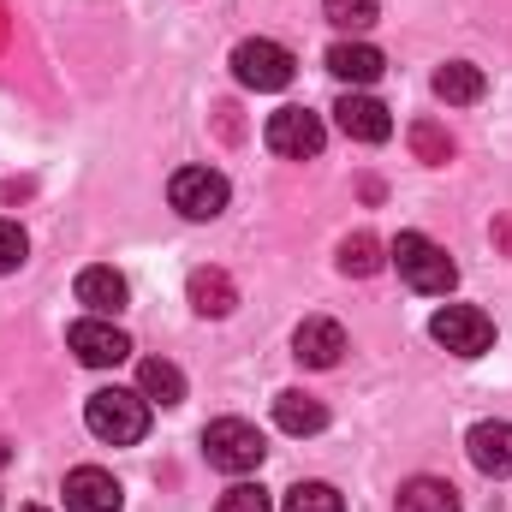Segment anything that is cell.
I'll return each mask as SVG.
<instances>
[{
    "mask_svg": "<svg viewBox=\"0 0 512 512\" xmlns=\"http://www.w3.org/2000/svg\"><path fill=\"white\" fill-rule=\"evenodd\" d=\"M84 423H90V435L108 441V447H137V441L149 435V399H143L137 387H96V393L84 399Z\"/></svg>",
    "mask_w": 512,
    "mask_h": 512,
    "instance_id": "6da1fadb",
    "label": "cell"
},
{
    "mask_svg": "<svg viewBox=\"0 0 512 512\" xmlns=\"http://www.w3.org/2000/svg\"><path fill=\"white\" fill-rule=\"evenodd\" d=\"M387 256H393L399 280H405L411 292H423V298H447V292L459 286V262L441 251L435 239H423V233H399Z\"/></svg>",
    "mask_w": 512,
    "mask_h": 512,
    "instance_id": "7a4b0ae2",
    "label": "cell"
},
{
    "mask_svg": "<svg viewBox=\"0 0 512 512\" xmlns=\"http://www.w3.org/2000/svg\"><path fill=\"white\" fill-rule=\"evenodd\" d=\"M262 453H268V441H262V429L245 423V417H215V423L203 429V459H209L215 471H227V477L256 471Z\"/></svg>",
    "mask_w": 512,
    "mask_h": 512,
    "instance_id": "3957f363",
    "label": "cell"
},
{
    "mask_svg": "<svg viewBox=\"0 0 512 512\" xmlns=\"http://www.w3.org/2000/svg\"><path fill=\"white\" fill-rule=\"evenodd\" d=\"M429 334H435V346H447L453 358H483V352L495 346V322H489L477 304H441V310L429 316Z\"/></svg>",
    "mask_w": 512,
    "mask_h": 512,
    "instance_id": "277c9868",
    "label": "cell"
},
{
    "mask_svg": "<svg viewBox=\"0 0 512 512\" xmlns=\"http://www.w3.org/2000/svg\"><path fill=\"white\" fill-rule=\"evenodd\" d=\"M167 197H173V209H179L185 221H215V215L227 209L233 185H227V173H215V167H179V173L167 179Z\"/></svg>",
    "mask_w": 512,
    "mask_h": 512,
    "instance_id": "5b68a950",
    "label": "cell"
},
{
    "mask_svg": "<svg viewBox=\"0 0 512 512\" xmlns=\"http://www.w3.org/2000/svg\"><path fill=\"white\" fill-rule=\"evenodd\" d=\"M292 72H298L292 48H280V42H268V36H251V42L233 48V78H239L245 90H286Z\"/></svg>",
    "mask_w": 512,
    "mask_h": 512,
    "instance_id": "8992f818",
    "label": "cell"
},
{
    "mask_svg": "<svg viewBox=\"0 0 512 512\" xmlns=\"http://www.w3.org/2000/svg\"><path fill=\"white\" fill-rule=\"evenodd\" d=\"M262 143H268L274 155H286V161H316L322 143H328V131H322V120H316L310 108H280V114H268Z\"/></svg>",
    "mask_w": 512,
    "mask_h": 512,
    "instance_id": "52a82bcc",
    "label": "cell"
},
{
    "mask_svg": "<svg viewBox=\"0 0 512 512\" xmlns=\"http://www.w3.org/2000/svg\"><path fill=\"white\" fill-rule=\"evenodd\" d=\"M66 346H72L78 364H90V370H114V364H126L131 358V334L126 328H114L108 316H84V322H72V328H66Z\"/></svg>",
    "mask_w": 512,
    "mask_h": 512,
    "instance_id": "ba28073f",
    "label": "cell"
},
{
    "mask_svg": "<svg viewBox=\"0 0 512 512\" xmlns=\"http://www.w3.org/2000/svg\"><path fill=\"white\" fill-rule=\"evenodd\" d=\"M292 358L310 364V370H334L346 358V328L334 316H304L298 334H292Z\"/></svg>",
    "mask_w": 512,
    "mask_h": 512,
    "instance_id": "9c48e42d",
    "label": "cell"
},
{
    "mask_svg": "<svg viewBox=\"0 0 512 512\" xmlns=\"http://www.w3.org/2000/svg\"><path fill=\"white\" fill-rule=\"evenodd\" d=\"M120 507H126V495H120L114 471H102V465L66 471V512H120Z\"/></svg>",
    "mask_w": 512,
    "mask_h": 512,
    "instance_id": "30bf717a",
    "label": "cell"
},
{
    "mask_svg": "<svg viewBox=\"0 0 512 512\" xmlns=\"http://www.w3.org/2000/svg\"><path fill=\"white\" fill-rule=\"evenodd\" d=\"M334 120H340V131L352 143H387L393 137V114H387L376 96H364V90H346L340 108H334Z\"/></svg>",
    "mask_w": 512,
    "mask_h": 512,
    "instance_id": "8fae6325",
    "label": "cell"
},
{
    "mask_svg": "<svg viewBox=\"0 0 512 512\" xmlns=\"http://www.w3.org/2000/svg\"><path fill=\"white\" fill-rule=\"evenodd\" d=\"M465 447H471V465H477L483 477H512V423H501V417L477 423V429L465 435Z\"/></svg>",
    "mask_w": 512,
    "mask_h": 512,
    "instance_id": "7c38bea8",
    "label": "cell"
},
{
    "mask_svg": "<svg viewBox=\"0 0 512 512\" xmlns=\"http://www.w3.org/2000/svg\"><path fill=\"white\" fill-rule=\"evenodd\" d=\"M328 72H334L340 84L364 90V84H376L387 72V60H382V48H370V42H334V48H328Z\"/></svg>",
    "mask_w": 512,
    "mask_h": 512,
    "instance_id": "4fadbf2b",
    "label": "cell"
},
{
    "mask_svg": "<svg viewBox=\"0 0 512 512\" xmlns=\"http://www.w3.org/2000/svg\"><path fill=\"white\" fill-rule=\"evenodd\" d=\"M78 304L90 316H120L126 310V274L120 268H84L78 274Z\"/></svg>",
    "mask_w": 512,
    "mask_h": 512,
    "instance_id": "5bb4252c",
    "label": "cell"
},
{
    "mask_svg": "<svg viewBox=\"0 0 512 512\" xmlns=\"http://www.w3.org/2000/svg\"><path fill=\"white\" fill-rule=\"evenodd\" d=\"M274 423H280L286 435H322V429H328V405H322L316 393L286 387V393L274 399Z\"/></svg>",
    "mask_w": 512,
    "mask_h": 512,
    "instance_id": "9a60e30c",
    "label": "cell"
},
{
    "mask_svg": "<svg viewBox=\"0 0 512 512\" xmlns=\"http://www.w3.org/2000/svg\"><path fill=\"white\" fill-rule=\"evenodd\" d=\"M483 90H489V78H483V66H471V60H447V66L435 72V96H441L447 108H471V102H483Z\"/></svg>",
    "mask_w": 512,
    "mask_h": 512,
    "instance_id": "2e32d148",
    "label": "cell"
},
{
    "mask_svg": "<svg viewBox=\"0 0 512 512\" xmlns=\"http://www.w3.org/2000/svg\"><path fill=\"white\" fill-rule=\"evenodd\" d=\"M185 292H191V310L197 316H233V304H239V286L221 268H197Z\"/></svg>",
    "mask_w": 512,
    "mask_h": 512,
    "instance_id": "e0dca14e",
    "label": "cell"
},
{
    "mask_svg": "<svg viewBox=\"0 0 512 512\" xmlns=\"http://www.w3.org/2000/svg\"><path fill=\"white\" fill-rule=\"evenodd\" d=\"M137 393H143L149 405H179V399H185V376H179V364H167V358H143V364H137Z\"/></svg>",
    "mask_w": 512,
    "mask_h": 512,
    "instance_id": "ac0fdd59",
    "label": "cell"
},
{
    "mask_svg": "<svg viewBox=\"0 0 512 512\" xmlns=\"http://www.w3.org/2000/svg\"><path fill=\"white\" fill-rule=\"evenodd\" d=\"M399 512H459V489L441 477H411L399 489Z\"/></svg>",
    "mask_w": 512,
    "mask_h": 512,
    "instance_id": "d6986e66",
    "label": "cell"
},
{
    "mask_svg": "<svg viewBox=\"0 0 512 512\" xmlns=\"http://www.w3.org/2000/svg\"><path fill=\"white\" fill-rule=\"evenodd\" d=\"M382 239L376 233H352L346 245H340V274H358V280H370V274H382Z\"/></svg>",
    "mask_w": 512,
    "mask_h": 512,
    "instance_id": "ffe728a7",
    "label": "cell"
},
{
    "mask_svg": "<svg viewBox=\"0 0 512 512\" xmlns=\"http://www.w3.org/2000/svg\"><path fill=\"white\" fill-rule=\"evenodd\" d=\"M322 12H328V24H334V30L364 36V30L382 18V0H322Z\"/></svg>",
    "mask_w": 512,
    "mask_h": 512,
    "instance_id": "44dd1931",
    "label": "cell"
},
{
    "mask_svg": "<svg viewBox=\"0 0 512 512\" xmlns=\"http://www.w3.org/2000/svg\"><path fill=\"white\" fill-rule=\"evenodd\" d=\"M286 512H346V501L328 483H298V489H286Z\"/></svg>",
    "mask_w": 512,
    "mask_h": 512,
    "instance_id": "7402d4cb",
    "label": "cell"
},
{
    "mask_svg": "<svg viewBox=\"0 0 512 512\" xmlns=\"http://www.w3.org/2000/svg\"><path fill=\"white\" fill-rule=\"evenodd\" d=\"M411 149H417V161H429V167H441L447 155H453V137L435 126H411Z\"/></svg>",
    "mask_w": 512,
    "mask_h": 512,
    "instance_id": "603a6c76",
    "label": "cell"
},
{
    "mask_svg": "<svg viewBox=\"0 0 512 512\" xmlns=\"http://www.w3.org/2000/svg\"><path fill=\"white\" fill-rule=\"evenodd\" d=\"M215 512H274V507H268V489H256V483H233V489L215 501Z\"/></svg>",
    "mask_w": 512,
    "mask_h": 512,
    "instance_id": "cb8c5ba5",
    "label": "cell"
},
{
    "mask_svg": "<svg viewBox=\"0 0 512 512\" xmlns=\"http://www.w3.org/2000/svg\"><path fill=\"white\" fill-rule=\"evenodd\" d=\"M24 256H30V239H24V227H18V221H0V274L24 268Z\"/></svg>",
    "mask_w": 512,
    "mask_h": 512,
    "instance_id": "d4e9b609",
    "label": "cell"
},
{
    "mask_svg": "<svg viewBox=\"0 0 512 512\" xmlns=\"http://www.w3.org/2000/svg\"><path fill=\"white\" fill-rule=\"evenodd\" d=\"M495 239H501V245L512 251V221H501V227H495Z\"/></svg>",
    "mask_w": 512,
    "mask_h": 512,
    "instance_id": "484cf974",
    "label": "cell"
},
{
    "mask_svg": "<svg viewBox=\"0 0 512 512\" xmlns=\"http://www.w3.org/2000/svg\"><path fill=\"white\" fill-rule=\"evenodd\" d=\"M0 465H6V447H0Z\"/></svg>",
    "mask_w": 512,
    "mask_h": 512,
    "instance_id": "4316f807",
    "label": "cell"
},
{
    "mask_svg": "<svg viewBox=\"0 0 512 512\" xmlns=\"http://www.w3.org/2000/svg\"><path fill=\"white\" fill-rule=\"evenodd\" d=\"M24 512H42V507H24Z\"/></svg>",
    "mask_w": 512,
    "mask_h": 512,
    "instance_id": "83f0119b",
    "label": "cell"
}]
</instances>
